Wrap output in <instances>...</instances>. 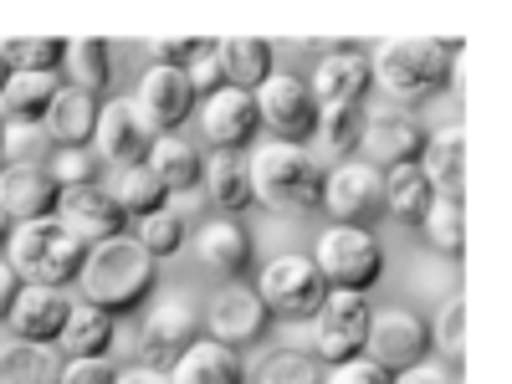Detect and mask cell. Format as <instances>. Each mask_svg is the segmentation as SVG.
Returning a JSON list of instances; mask_svg holds the SVG:
<instances>
[{
  "mask_svg": "<svg viewBox=\"0 0 512 384\" xmlns=\"http://www.w3.org/2000/svg\"><path fill=\"white\" fill-rule=\"evenodd\" d=\"M154 277H159V262L139 246V236H113V241H98L82 256V272H77V287H82V303L103 308L108 318L113 313H128L139 308L144 297L154 292Z\"/></svg>",
  "mask_w": 512,
  "mask_h": 384,
  "instance_id": "6da1fadb",
  "label": "cell"
},
{
  "mask_svg": "<svg viewBox=\"0 0 512 384\" xmlns=\"http://www.w3.org/2000/svg\"><path fill=\"white\" fill-rule=\"evenodd\" d=\"M369 72H374V82L390 98L420 103V98L441 93L446 82H456V72H461V41L456 36H446V41H425V36H415V41H384V47L369 57Z\"/></svg>",
  "mask_w": 512,
  "mask_h": 384,
  "instance_id": "7a4b0ae2",
  "label": "cell"
},
{
  "mask_svg": "<svg viewBox=\"0 0 512 384\" xmlns=\"http://www.w3.org/2000/svg\"><path fill=\"white\" fill-rule=\"evenodd\" d=\"M82 256H88V246L57 216L11 226V236H6V262L21 277V287H62L67 292V282H77V272H82Z\"/></svg>",
  "mask_w": 512,
  "mask_h": 384,
  "instance_id": "3957f363",
  "label": "cell"
},
{
  "mask_svg": "<svg viewBox=\"0 0 512 384\" xmlns=\"http://www.w3.org/2000/svg\"><path fill=\"white\" fill-rule=\"evenodd\" d=\"M246 169H251V200L267 205V210H287V216H292V210L318 205V195H323L318 159L308 149H297V144L267 139L262 149L246 159Z\"/></svg>",
  "mask_w": 512,
  "mask_h": 384,
  "instance_id": "277c9868",
  "label": "cell"
},
{
  "mask_svg": "<svg viewBox=\"0 0 512 384\" xmlns=\"http://www.w3.org/2000/svg\"><path fill=\"white\" fill-rule=\"evenodd\" d=\"M251 98H256V123L272 128L277 144L308 149V139H318L323 108H318V98H313V88H308V77H297V72H272Z\"/></svg>",
  "mask_w": 512,
  "mask_h": 384,
  "instance_id": "5b68a950",
  "label": "cell"
},
{
  "mask_svg": "<svg viewBox=\"0 0 512 384\" xmlns=\"http://www.w3.org/2000/svg\"><path fill=\"white\" fill-rule=\"evenodd\" d=\"M313 267L323 272L328 292H369L384 272V251L379 241L364 231V226H328L318 236V256H313Z\"/></svg>",
  "mask_w": 512,
  "mask_h": 384,
  "instance_id": "8992f818",
  "label": "cell"
},
{
  "mask_svg": "<svg viewBox=\"0 0 512 384\" xmlns=\"http://www.w3.org/2000/svg\"><path fill=\"white\" fill-rule=\"evenodd\" d=\"M256 297L272 318H318V308L328 303V282L313 267V256L282 251L256 277Z\"/></svg>",
  "mask_w": 512,
  "mask_h": 384,
  "instance_id": "52a82bcc",
  "label": "cell"
},
{
  "mask_svg": "<svg viewBox=\"0 0 512 384\" xmlns=\"http://www.w3.org/2000/svg\"><path fill=\"white\" fill-rule=\"evenodd\" d=\"M425 354H431V323H420L410 308L369 313V333H364L369 364H379L384 374H405V369L425 364Z\"/></svg>",
  "mask_w": 512,
  "mask_h": 384,
  "instance_id": "ba28073f",
  "label": "cell"
},
{
  "mask_svg": "<svg viewBox=\"0 0 512 384\" xmlns=\"http://www.w3.org/2000/svg\"><path fill=\"white\" fill-rule=\"evenodd\" d=\"M149 149H154V128L139 118L134 98H113V103L98 108L93 159L118 164V175H123V169H144V164H149Z\"/></svg>",
  "mask_w": 512,
  "mask_h": 384,
  "instance_id": "9c48e42d",
  "label": "cell"
},
{
  "mask_svg": "<svg viewBox=\"0 0 512 384\" xmlns=\"http://www.w3.org/2000/svg\"><path fill=\"white\" fill-rule=\"evenodd\" d=\"M323 210L333 216V226H364L384 210V175L374 164H338L323 180Z\"/></svg>",
  "mask_w": 512,
  "mask_h": 384,
  "instance_id": "30bf717a",
  "label": "cell"
},
{
  "mask_svg": "<svg viewBox=\"0 0 512 384\" xmlns=\"http://www.w3.org/2000/svg\"><path fill=\"white\" fill-rule=\"evenodd\" d=\"M195 344V308L185 297H159V303L144 313V328H139V359L144 369H169L185 349Z\"/></svg>",
  "mask_w": 512,
  "mask_h": 384,
  "instance_id": "8fae6325",
  "label": "cell"
},
{
  "mask_svg": "<svg viewBox=\"0 0 512 384\" xmlns=\"http://www.w3.org/2000/svg\"><path fill=\"white\" fill-rule=\"evenodd\" d=\"M369 303L359 292H328V303L318 308V359L323 364H349L364 354L369 333Z\"/></svg>",
  "mask_w": 512,
  "mask_h": 384,
  "instance_id": "7c38bea8",
  "label": "cell"
},
{
  "mask_svg": "<svg viewBox=\"0 0 512 384\" xmlns=\"http://www.w3.org/2000/svg\"><path fill=\"white\" fill-rule=\"evenodd\" d=\"M134 108L154 134H169V128H180L195 113V88L180 67H144Z\"/></svg>",
  "mask_w": 512,
  "mask_h": 384,
  "instance_id": "4fadbf2b",
  "label": "cell"
},
{
  "mask_svg": "<svg viewBox=\"0 0 512 384\" xmlns=\"http://www.w3.org/2000/svg\"><path fill=\"white\" fill-rule=\"evenodd\" d=\"M364 159L379 169H395V164H415L425 149V128L405 113V108H374L364 113Z\"/></svg>",
  "mask_w": 512,
  "mask_h": 384,
  "instance_id": "5bb4252c",
  "label": "cell"
},
{
  "mask_svg": "<svg viewBox=\"0 0 512 384\" xmlns=\"http://www.w3.org/2000/svg\"><path fill=\"white\" fill-rule=\"evenodd\" d=\"M57 221L82 241V246H98V241H113V236H123V210H118V200L108 195V190H98V185H77V190H62V200H57Z\"/></svg>",
  "mask_w": 512,
  "mask_h": 384,
  "instance_id": "9a60e30c",
  "label": "cell"
},
{
  "mask_svg": "<svg viewBox=\"0 0 512 384\" xmlns=\"http://www.w3.org/2000/svg\"><path fill=\"white\" fill-rule=\"evenodd\" d=\"M57 180L47 175V164H26V169H0V210H6L11 226H26V221H47L57 216Z\"/></svg>",
  "mask_w": 512,
  "mask_h": 384,
  "instance_id": "2e32d148",
  "label": "cell"
},
{
  "mask_svg": "<svg viewBox=\"0 0 512 384\" xmlns=\"http://www.w3.org/2000/svg\"><path fill=\"white\" fill-rule=\"evenodd\" d=\"M272 313L262 308V297H256V287H226L216 303H210V338L226 349H246L256 344V338L267 333Z\"/></svg>",
  "mask_w": 512,
  "mask_h": 384,
  "instance_id": "e0dca14e",
  "label": "cell"
},
{
  "mask_svg": "<svg viewBox=\"0 0 512 384\" xmlns=\"http://www.w3.org/2000/svg\"><path fill=\"white\" fill-rule=\"evenodd\" d=\"M67 313H72V297L62 287H21L6 328L21 338V344H47L52 349L62 323H67Z\"/></svg>",
  "mask_w": 512,
  "mask_h": 384,
  "instance_id": "ac0fdd59",
  "label": "cell"
},
{
  "mask_svg": "<svg viewBox=\"0 0 512 384\" xmlns=\"http://www.w3.org/2000/svg\"><path fill=\"white\" fill-rule=\"evenodd\" d=\"M256 98L251 93H236V88H221V93H210L205 103H200V134L216 144V149H241V144H251V134H256Z\"/></svg>",
  "mask_w": 512,
  "mask_h": 384,
  "instance_id": "d6986e66",
  "label": "cell"
},
{
  "mask_svg": "<svg viewBox=\"0 0 512 384\" xmlns=\"http://www.w3.org/2000/svg\"><path fill=\"white\" fill-rule=\"evenodd\" d=\"M98 98L72 88V82H62V93L52 98L47 118H41V128H47L52 149H88L93 144V128H98Z\"/></svg>",
  "mask_w": 512,
  "mask_h": 384,
  "instance_id": "ffe728a7",
  "label": "cell"
},
{
  "mask_svg": "<svg viewBox=\"0 0 512 384\" xmlns=\"http://www.w3.org/2000/svg\"><path fill=\"white\" fill-rule=\"evenodd\" d=\"M369 82H374V72H369L364 52H333V57L318 62V72L308 77V88H313L318 108H344V103H364Z\"/></svg>",
  "mask_w": 512,
  "mask_h": 384,
  "instance_id": "44dd1931",
  "label": "cell"
},
{
  "mask_svg": "<svg viewBox=\"0 0 512 384\" xmlns=\"http://www.w3.org/2000/svg\"><path fill=\"white\" fill-rule=\"evenodd\" d=\"M420 175L431 180V190L441 200H461L466 190V134L461 128H441V134H425V149H420Z\"/></svg>",
  "mask_w": 512,
  "mask_h": 384,
  "instance_id": "7402d4cb",
  "label": "cell"
},
{
  "mask_svg": "<svg viewBox=\"0 0 512 384\" xmlns=\"http://www.w3.org/2000/svg\"><path fill=\"white\" fill-rule=\"evenodd\" d=\"M169 384H246V364L236 359V349L216 344V338H195L169 364Z\"/></svg>",
  "mask_w": 512,
  "mask_h": 384,
  "instance_id": "603a6c76",
  "label": "cell"
},
{
  "mask_svg": "<svg viewBox=\"0 0 512 384\" xmlns=\"http://www.w3.org/2000/svg\"><path fill=\"white\" fill-rule=\"evenodd\" d=\"M216 62L226 72V88H236V93H256L277 72L272 41H262V36H226V41H216Z\"/></svg>",
  "mask_w": 512,
  "mask_h": 384,
  "instance_id": "cb8c5ba5",
  "label": "cell"
},
{
  "mask_svg": "<svg viewBox=\"0 0 512 384\" xmlns=\"http://www.w3.org/2000/svg\"><path fill=\"white\" fill-rule=\"evenodd\" d=\"M62 93L57 72H11L6 93H0V123H41Z\"/></svg>",
  "mask_w": 512,
  "mask_h": 384,
  "instance_id": "d4e9b609",
  "label": "cell"
},
{
  "mask_svg": "<svg viewBox=\"0 0 512 384\" xmlns=\"http://www.w3.org/2000/svg\"><path fill=\"white\" fill-rule=\"evenodd\" d=\"M195 251H200V262H205L210 272H221V277H241V272L251 267V236H246V226L231 221V216L210 221V226L200 231Z\"/></svg>",
  "mask_w": 512,
  "mask_h": 384,
  "instance_id": "484cf974",
  "label": "cell"
},
{
  "mask_svg": "<svg viewBox=\"0 0 512 384\" xmlns=\"http://www.w3.org/2000/svg\"><path fill=\"white\" fill-rule=\"evenodd\" d=\"M144 169H149V175H154L169 195H185V190H195V185L205 180V159L195 154V144H185V139H175V134L154 139Z\"/></svg>",
  "mask_w": 512,
  "mask_h": 384,
  "instance_id": "4316f807",
  "label": "cell"
},
{
  "mask_svg": "<svg viewBox=\"0 0 512 384\" xmlns=\"http://www.w3.org/2000/svg\"><path fill=\"white\" fill-rule=\"evenodd\" d=\"M205 190H210V200H216L231 221L241 216V210L256 205V200H251V169H246V159L231 154V149H216V154L205 159Z\"/></svg>",
  "mask_w": 512,
  "mask_h": 384,
  "instance_id": "83f0119b",
  "label": "cell"
},
{
  "mask_svg": "<svg viewBox=\"0 0 512 384\" xmlns=\"http://www.w3.org/2000/svg\"><path fill=\"white\" fill-rule=\"evenodd\" d=\"M57 344L67 349V359H103L108 344H113V318L103 308H93V303H72Z\"/></svg>",
  "mask_w": 512,
  "mask_h": 384,
  "instance_id": "f1b7e54d",
  "label": "cell"
},
{
  "mask_svg": "<svg viewBox=\"0 0 512 384\" xmlns=\"http://www.w3.org/2000/svg\"><path fill=\"white\" fill-rule=\"evenodd\" d=\"M0 384H62V359L47 344H0Z\"/></svg>",
  "mask_w": 512,
  "mask_h": 384,
  "instance_id": "f546056e",
  "label": "cell"
},
{
  "mask_svg": "<svg viewBox=\"0 0 512 384\" xmlns=\"http://www.w3.org/2000/svg\"><path fill=\"white\" fill-rule=\"evenodd\" d=\"M379 175H384V210L395 221H420L431 210L436 190L420 175V164H395V169H379Z\"/></svg>",
  "mask_w": 512,
  "mask_h": 384,
  "instance_id": "4dcf8cb0",
  "label": "cell"
},
{
  "mask_svg": "<svg viewBox=\"0 0 512 384\" xmlns=\"http://www.w3.org/2000/svg\"><path fill=\"white\" fill-rule=\"evenodd\" d=\"M62 67L72 72V82L82 93L98 98L108 88V77H113V52H108L103 36H82V41H67V62Z\"/></svg>",
  "mask_w": 512,
  "mask_h": 384,
  "instance_id": "1f68e13d",
  "label": "cell"
},
{
  "mask_svg": "<svg viewBox=\"0 0 512 384\" xmlns=\"http://www.w3.org/2000/svg\"><path fill=\"white\" fill-rule=\"evenodd\" d=\"M0 57L11 72H62L67 62V41L62 36H6Z\"/></svg>",
  "mask_w": 512,
  "mask_h": 384,
  "instance_id": "d6a6232c",
  "label": "cell"
},
{
  "mask_svg": "<svg viewBox=\"0 0 512 384\" xmlns=\"http://www.w3.org/2000/svg\"><path fill=\"white\" fill-rule=\"evenodd\" d=\"M108 195L118 200L123 216H139V221L159 216V210L169 205V190L149 175V169H123V175L113 180V190H108Z\"/></svg>",
  "mask_w": 512,
  "mask_h": 384,
  "instance_id": "836d02e7",
  "label": "cell"
},
{
  "mask_svg": "<svg viewBox=\"0 0 512 384\" xmlns=\"http://www.w3.org/2000/svg\"><path fill=\"white\" fill-rule=\"evenodd\" d=\"M425 226V241H431L441 256H461L466 251V205L461 200H431V210L420 216Z\"/></svg>",
  "mask_w": 512,
  "mask_h": 384,
  "instance_id": "e575fe53",
  "label": "cell"
},
{
  "mask_svg": "<svg viewBox=\"0 0 512 384\" xmlns=\"http://www.w3.org/2000/svg\"><path fill=\"white\" fill-rule=\"evenodd\" d=\"M0 159H6V169H36L52 159V139L41 123H6V134H0Z\"/></svg>",
  "mask_w": 512,
  "mask_h": 384,
  "instance_id": "d590c367",
  "label": "cell"
},
{
  "mask_svg": "<svg viewBox=\"0 0 512 384\" xmlns=\"http://www.w3.org/2000/svg\"><path fill=\"white\" fill-rule=\"evenodd\" d=\"M318 139L328 154H349L364 139V103H344V108H323L318 118Z\"/></svg>",
  "mask_w": 512,
  "mask_h": 384,
  "instance_id": "8d00e7d4",
  "label": "cell"
},
{
  "mask_svg": "<svg viewBox=\"0 0 512 384\" xmlns=\"http://www.w3.org/2000/svg\"><path fill=\"white\" fill-rule=\"evenodd\" d=\"M251 384H323V374H318V359L297 354V349H277L256 364Z\"/></svg>",
  "mask_w": 512,
  "mask_h": 384,
  "instance_id": "74e56055",
  "label": "cell"
},
{
  "mask_svg": "<svg viewBox=\"0 0 512 384\" xmlns=\"http://www.w3.org/2000/svg\"><path fill=\"white\" fill-rule=\"evenodd\" d=\"M431 344L441 349V359L451 369L466 364V297H451V303L441 308V318L431 323Z\"/></svg>",
  "mask_w": 512,
  "mask_h": 384,
  "instance_id": "f35d334b",
  "label": "cell"
},
{
  "mask_svg": "<svg viewBox=\"0 0 512 384\" xmlns=\"http://www.w3.org/2000/svg\"><path fill=\"white\" fill-rule=\"evenodd\" d=\"M139 246L154 256V262H164V256H175L185 246V221L175 216V210H159V216L139 221Z\"/></svg>",
  "mask_w": 512,
  "mask_h": 384,
  "instance_id": "ab89813d",
  "label": "cell"
},
{
  "mask_svg": "<svg viewBox=\"0 0 512 384\" xmlns=\"http://www.w3.org/2000/svg\"><path fill=\"white\" fill-rule=\"evenodd\" d=\"M149 47V67H190L195 57H205L216 41H205V36H154V41H144Z\"/></svg>",
  "mask_w": 512,
  "mask_h": 384,
  "instance_id": "60d3db41",
  "label": "cell"
},
{
  "mask_svg": "<svg viewBox=\"0 0 512 384\" xmlns=\"http://www.w3.org/2000/svg\"><path fill=\"white\" fill-rule=\"evenodd\" d=\"M47 175L57 180V190H77V185H93L98 175V159L88 149H57L47 159Z\"/></svg>",
  "mask_w": 512,
  "mask_h": 384,
  "instance_id": "b9f144b4",
  "label": "cell"
},
{
  "mask_svg": "<svg viewBox=\"0 0 512 384\" xmlns=\"http://www.w3.org/2000/svg\"><path fill=\"white\" fill-rule=\"evenodd\" d=\"M62 384H118V369L113 359H67L62 364Z\"/></svg>",
  "mask_w": 512,
  "mask_h": 384,
  "instance_id": "7bdbcfd3",
  "label": "cell"
},
{
  "mask_svg": "<svg viewBox=\"0 0 512 384\" xmlns=\"http://www.w3.org/2000/svg\"><path fill=\"white\" fill-rule=\"evenodd\" d=\"M185 77H190L195 98H210V93H221V88H226V72H221V62H216V47H210L205 57H195V62L185 67Z\"/></svg>",
  "mask_w": 512,
  "mask_h": 384,
  "instance_id": "ee69618b",
  "label": "cell"
},
{
  "mask_svg": "<svg viewBox=\"0 0 512 384\" xmlns=\"http://www.w3.org/2000/svg\"><path fill=\"white\" fill-rule=\"evenodd\" d=\"M323 384H395V374H384L379 364H369L364 354L349 359V364H333V374Z\"/></svg>",
  "mask_w": 512,
  "mask_h": 384,
  "instance_id": "f6af8a7d",
  "label": "cell"
},
{
  "mask_svg": "<svg viewBox=\"0 0 512 384\" xmlns=\"http://www.w3.org/2000/svg\"><path fill=\"white\" fill-rule=\"evenodd\" d=\"M395 384H456V374L441 369V364H415V369L395 374Z\"/></svg>",
  "mask_w": 512,
  "mask_h": 384,
  "instance_id": "bcb514c9",
  "label": "cell"
},
{
  "mask_svg": "<svg viewBox=\"0 0 512 384\" xmlns=\"http://www.w3.org/2000/svg\"><path fill=\"white\" fill-rule=\"evenodd\" d=\"M16 297H21V277L11 272V262L0 256V323L11 318V308H16Z\"/></svg>",
  "mask_w": 512,
  "mask_h": 384,
  "instance_id": "7dc6e473",
  "label": "cell"
},
{
  "mask_svg": "<svg viewBox=\"0 0 512 384\" xmlns=\"http://www.w3.org/2000/svg\"><path fill=\"white\" fill-rule=\"evenodd\" d=\"M118 384H169V374H159V369H118Z\"/></svg>",
  "mask_w": 512,
  "mask_h": 384,
  "instance_id": "c3c4849f",
  "label": "cell"
},
{
  "mask_svg": "<svg viewBox=\"0 0 512 384\" xmlns=\"http://www.w3.org/2000/svg\"><path fill=\"white\" fill-rule=\"evenodd\" d=\"M6 82H11V67H6V57H0V93H6Z\"/></svg>",
  "mask_w": 512,
  "mask_h": 384,
  "instance_id": "681fc988",
  "label": "cell"
},
{
  "mask_svg": "<svg viewBox=\"0 0 512 384\" xmlns=\"http://www.w3.org/2000/svg\"><path fill=\"white\" fill-rule=\"evenodd\" d=\"M6 236H11V221H6V210H0V246H6Z\"/></svg>",
  "mask_w": 512,
  "mask_h": 384,
  "instance_id": "f907efd6",
  "label": "cell"
},
{
  "mask_svg": "<svg viewBox=\"0 0 512 384\" xmlns=\"http://www.w3.org/2000/svg\"><path fill=\"white\" fill-rule=\"evenodd\" d=\"M0 134H6V123H0Z\"/></svg>",
  "mask_w": 512,
  "mask_h": 384,
  "instance_id": "816d5d0a",
  "label": "cell"
}]
</instances>
